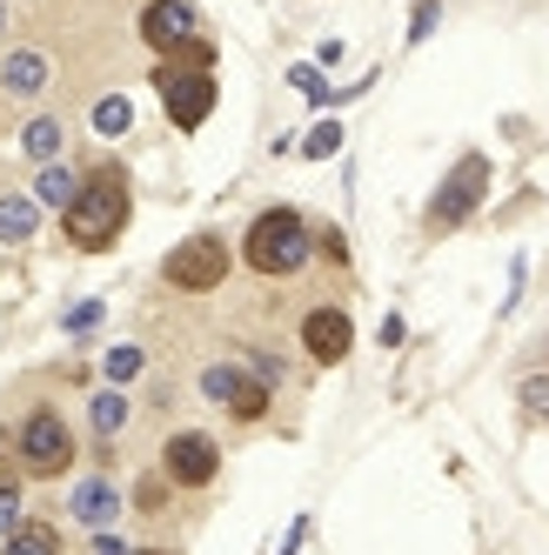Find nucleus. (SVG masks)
Returning <instances> with one entry per match:
<instances>
[{
	"label": "nucleus",
	"instance_id": "1",
	"mask_svg": "<svg viewBox=\"0 0 549 555\" xmlns=\"http://www.w3.org/2000/svg\"><path fill=\"white\" fill-rule=\"evenodd\" d=\"M61 228H67V242L81 248V255L114 248V242H122V228H128V175H122V168H94V175H81L74 202L61 208Z\"/></svg>",
	"mask_w": 549,
	"mask_h": 555
},
{
	"label": "nucleus",
	"instance_id": "2",
	"mask_svg": "<svg viewBox=\"0 0 549 555\" xmlns=\"http://www.w3.org/2000/svg\"><path fill=\"white\" fill-rule=\"evenodd\" d=\"M308 255H316V234H308V221L295 208H261L248 221V242H242V261L255 274H268V282H289V274L308 268Z\"/></svg>",
	"mask_w": 549,
	"mask_h": 555
},
{
	"label": "nucleus",
	"instance_id": "3",
	"mask_svg": "<svg viewBox=\"0 0 549 555\" xmlns=\"http://www.w3.org/2000/svg\"><path fill=\"white\" fill-rule=\"evenodd\" d=\"M483 194H489V154H462V162H456V168L436 181V194H429V208H422L429 234H456L462 221H476Z\"/></svg>",
	"mask_w": 549,
	"mask_h": 555
},
{
	"label": "nucleus",
	"instance_id": "4",
	"mask_svg": "<svg viewBox=\"0 0 549 555\" xmlns=\"http://www.w3.org/2000/svg\"><path fill=\"white\" fill-rule=\"evenodd\" d=\"M154 94H162L168 121L181 134H194L215 114V67H181V61H162L154 67Z\"/></svg>",
	"mask_w": 549,
	"mask_h": 555
},
{
	"label": "nucleus",
	"instance_id": "5",
	"mask_svg": "<svg viewBox=\"0 0 549 555\" xmlns=\"http://www.w3.org/2000/svg\"><path fill=\"white\" fill-rule=\"evenodd\" d=\"M228 242L221 234H188L181 248H168V261H162V282L168 288H181V295H215L221 282H228Z\"/></svg>",
	"mask_w": 549,
	"mask_h": 555
},
{
	"label": "nucleus",
	"instance_id": "6",
	"mask_svg": "<svg viewBox=\"0 0 549 555\" xmlns=\"http://www.w3.org/2000/svg\"><path fill=\"white\" fill-rule=\"evenodd\" d=\"M14 455H21L27 475H67L74 468V435H67V422L54 409H34L21 422V435H14Z\"/></svg>",
	"mask_w": 549,
	"mask_h": 555
},
{
	"label": "nucleus",
	"instance_id": "7",
	"mask_svg": "<svg viewBox=\"0 0 549 555\" xmlns=\"http://www.w3.org/2000/svg\"><path fill=\"white\" fill-rule=\"evenodd\" d=\"M162 475L175 489H208L221 475V449L208 442L202 428H181V435H168V449H162Z\"/></svg>",
	"mask_w": 549,
	"mask_h": 555
},
{
	"label": "nucleus",
	"instance_id": "8",
	"mask_svg": "<svg viewBox=\"0 0 549 555\" xmlns=\"http://www.w3.org/2000/svg\"><path fill=\"white\" fill-rule=\"evenodd\" d=\"M194 34H202V21H194V0H148V8H141V41H148L154 54L188 48Z\"/></svg>",
	"mask_w": 549,
	"mask_h": 555
},
{
	"label": "nucleus",
	"instance_id": "9",
	"mask_svg": "<svg viewBox=\"0 0 549 555\" xmlns=\"http://www.w3.org/2000/svg\"><path fill=\"white\" fill-rule=\"evenodd\" d=\"M302 348L335 369V362H348V348H356V322H348L342 308H308L302 314Z\"/></svg>",
	"mask_w": 549,
	"mask_h": 555
},
{
	"label": "nucleus",
	"instance_id": "10",
	"mask_svg": "<svg viewBox=\"0 0 549 555\" xmlns=\"http://www.w3.org/2000/svg\"><path fill=\"white\" fill-rule=\"evenodd\" d=\"M54 88V54L48 48H14L0 61V94L8 101H41Z\"/></svg>",
	"mask_w": 549,
	"mask_h": 555
},
{
	"label": "nucleus",
	"instance_id": "11",
	"mask_svg": "<svg viewBox=\"0 0 549 555\" xmlns=\"http://www.w3.org/2000/svg\"><path fill=\"white\" fill-rule=\"evenodd\" d=\"M67 515H74L88 535H94V529H114V522H122V489H114L107 475H81V482L67 489Z\"/></svg>",
	"mask_w": 549,
	"mask_h": 555
},
{
	"label": "nucleus",
	"instance_id": "12",
	"mask_svg": "<svg viewBox=\"0 0 549 555\" xmlns=\"http://www.w3.org/2000/svg\"><path fill=\"white\" fill-rule=\"evenodd\" d=\"M0 555H61V529L41 515H21L14 535H0Z\"/></svg>",
	"mask_w": 549,
	"mask_h": 555
},
{
	"label": "nucleus",
	"instance_id": "13",
	"mask_svg": "<svg viewBox=\"0 0 549 555\" xmlns=\"http://www.w3.org/2000/svg\"><path fill=\"white\" fill-rule=\"evenodd\" d=\"M61 147H67V128L54 121V114H34V121L21 128V154L34 168H48V162H61Z\"/></svg>",
	"mask_w": 549,
	"mask_h": 555
},
{
	"label": "nucleus",
	"instance_id": "14",
	"mask_svg": "<svg viewBox=\"0 0 549 555\" xmlns=\"http://www.w3.org/2000/svg\"><path fill=\"white\" fill-rule=\"evenodd\" d=\"M128 395L122 388H94V402H88V428H94V442H114V435L128 428Z\"/></svg>",
	"mask_w": 549,
	"mask_h": 555
},
{
	"label": "nucleus",
	"instance_id": "15",
	"mask_svg": "<svg viewBox=\"0 0 549 555\" xmlns=\"http://www.w3.org/2000/svg\"><path fill=\"white\" fill-rule=\"evenodd\" d=\"M34 228H41V208H34V194H0V242L21 248V242H34Z\"/></svg>",
	"mask_w": 549,
	"mask_h": 555
},
{
	"label": "nucleus",
	"instance_id": "16",
	"mask_svg": "<svg viewBox=\"0 0 549 555\" xmlns=\"http://www.w3.org/2000/svg\"><path fill=\"white\" fill-rule=\"evenodd\" d=\"M74 188H81V175H74L67 162H48V168H34V208H67L74 202Z\"/></svg>",
	"mask_w": 549,
	"mask_h": 555
},
{
	"label": "nucleus",
	"instance_id": "17",
	"mask_svg": "<svg viewBox=\"0 0 549 555\" xmlns=\"http://www.w3.org/2000/svg\"><path fill=\"white\" fill-rule=\"evenodd\" d=\"M289 88H295L308 107H335V88H329V74H322V67H308V61H295V67H289Z\"/></svg>",
	"mask_w": 549,
	"mask_h": 555
},
{
	"label": "nucleus",
	"instance_id": "18",
	"mask_svg": "<svg viewBox=\"0 0 549 555\" xmlns=\"http://www.w3.org/2000/svg\"><path fill=\"white\" fill-rule=\"evenodd\" d=\"M128 128H135V107H128V94H107V101H94V134L122 141Z\"/></svg>",
	"mask_w": 549,
	"mask_h": 555
},
{
	"label": "nucleus",
	"instance_id": "19",
	"mask_svg": "<svg viewBox=\"0 0 549 555\" xmlns=\"http://www.w3.org/2000/svg\"><path fill=\"white\" fill-rule=\"evenodd\" d=\"M141 369H148V354H141L135 341H122V348H107V354H101V375H107V388H122V382H135Z\"/></svg>",
	"mask_w": 549,
	"mask_h": 555
},
{
	"label": "nucleus",
	"instance_id": "20",
	"mask_svg": "<svg viewBox=\"0 0 549 555\" xmlns=\"http://www.w3.org/2000/svg\"><path fill=\"white\" fill-rule=\"evenodd\" d=\"M242 382H248V369H234V362H208L202 369V395H208V402H221V409L234 402V388H242Z\"/></svg>",
	"mask_w": 549,
	"mask_h": 555
},
{
	"label": "nucleus",
	"instance_id": "21",
	"mask_svg": "<svg viewBox=\"0 0 549 555\" xmlns=\"http://www.w3.org/2000/svg\"><path fill=\"white\" fill-rule=\"evenodd\" d=\"M302 154H308V162H335V154H342V128L335 121H316V128H308V141H302Z\"/></svg>",
	"mask_w": 549,
	"mask_h": 555
},
{
	"label": "nucleus",
	"instance_id": "22",
	"mask_svg": "<svg viewBox=\"0 0 549 555\" xmlns=\"http://www.w3.org/2000/svg\"><path fill=\"white\" fill-rule=\"evenodd\" d=\"M101 314H107L101 301H74V308L61 314V328H67V335H88V328H101Z\"/></svg>",
	"mask_w": 549,
	"mask_h": 555
},
{
	"label": "nucleus",
	"instance_id": "23",
	"mask_svg": "<svg viewBox=\"0 0 549 555\" xmlns=\"http://www.w3.org/2000/svg\"><path fill=\"white\" fill-rule=\"evenodd\" d=\"M14 522H21V482L0 475V535H14Z\"/></svg>",
	"mask_w": 549,
	"mask_h": 555
},
{
	"label": "nucleus",
	"instance_id": "24",
	"mask_svg": "<svg viewBox=\"0 0 549 555\" xmlns=\"http://www.w3.org/2000/svg\"><path fill=\"white\" fill-rule=\"evenodd\" d=\"M443 21V0H416V14H409V41H429Z\"/></svg>",
	"mask_w": 549,
	"mask_h": 555
},
{
	"label": "nucleus",
	"instance_id": "25",
	"mask_svg": "<svg viewBox=\"0 0 549 555\" xmlns=\"http://www.w3.org/2000/svg\"><path fill=\"white\" fill-rule=\"evenodd\" d=\"M516 395H523V409H529L536 422H549V375H529V382H523Z\"/></svg>",
	"mask_w": 549,
	"mask_h": 555
},
{
	"label": "nucleus",
	"instance_id": "26",
	"mask_svg": "<svg viewBox=\"0 0 549 555\" xmlns=\"http://www.w3.org/2000/svg\"><path fill=\"white\" fill-rule=\"evenodd\" d=\"M135 502H141V508L154 515V508H162V502H168V482H154V475H148V482L135 489Z\"/></svg>",
	"mask_w": 549,
	"mask_h": 555
},
{
	"label": "nucleus",
	"instance_id": "27",
	"mask_svg": "<svg viewBox=\"0 0 549 555\" xmlns=\"http://www.w3.org/2000/svg\"><path fill=\"white\" fill-rule=\"evenodd\" d=\"M128 555H175V548H128Z\"/></svg>",
	"mask_w": 549,
	"mask_h": 555
},
{
	"label": "nucleus",
	"instance_id": "28",
	"mask_svg": "<svg viewBox=\"0 0 549 555\" xmlns=\"http://www.w3.org/2000/svg\"><path fill=\"white\" fill-rule=\"evenodd\" d=\"M0 34H8V0H0Z\"/></svg>",
	"mask_w": 549,
	"mask_h": 555
}]
</instances>
